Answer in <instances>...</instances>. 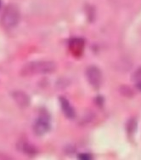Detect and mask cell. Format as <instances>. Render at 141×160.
Segmentation results:
<instances>
[{"label": "cell", "instance_id": "1", "mask_svg": "<svg viewBox=\"0 0 141 160\" xmlns=\"http://www.w3.org/2000/svg\"><path fill=\"white\" fill-rule=\"evenodd\" d=\"M56 64L49 61L33 62L26 64L22 69V74L24 76L36 75V74L51 73L55 71Z\"/></svg>", "mask_w": 141, "mask_h": 160}, {"label": "cell", "instance_id": "2", "mask_svg": "<svg viewBox=\"0 0 141 160\" xmlns=\"http://www.w3.org/2000/svg\"><path fill=\"white\" fill-rule=\"evenodd\" d=\"M21 14L18 7L15 4H9L5 8L1 16V24L5 29H12L18 25Z\"/></svg>", "mask_w": 141, "mask_h": 160}, {"label": "cell", "instance_id": "3", "mask_svg": "<svg viewBox=\"0 0 141 160\" xmlns=\"http://www.w3.org/2000/svg\"><path fill=\"white\" fill-rule=\"evenodd\" d=\"M50 129V117L47 112H41L33 124V131L37 136H43Z\"/></svg>", "mask_w": 141, "mask_h": 160}, {"label": "cell", "instance_id": "4", "mask_svg": "<svg viewBox=\"0 0 141 160\" xmlns=\"http://www.w3.org/2000/svg\"><path fill=\"white\" fill-rule=\"evenodd\" d=\"M87 78L89 80V83L95 88H99L101 84L102 74L100 70L95 66L89 67L86 72Z\"/></svg>", "mask_w": 141, "mask_h": 160}, {"label": "cell", "instance_id": "5", "mask_svg": "<svg viewBox=\"0 0 141 160\" xmlns=\"http://www.w3.org/2000/svg\"><path fill=\"white\" fill-rule=\"evenodd\" d=\"M60 103L61 106V109L64 114L68 118H73L75 117V111L73 108L70 106V102L64 97L60 98Z\"/></svg>", "mask_w": 141, "mask_h": 160}, {"label": "cell", "instance_id": "6", "mask_svg": "<svg viewBox=\"0 0 141 160\" xmlns=\"http://www.w3.org/2000/svg\"><path fill=\"white\" fill-rule=\"evenodd\" d=\"M83 45H84L83 40L80 39V38H75L70 41V48L73 54H79L80 55L83 51Z\"/></svg>", "mask_w": 141, "mask_h": 160}, {"label": "cell", "instance_id": "7", "mask_svg": "<svg viewBox=\"0 0 141 160\" xmlns=\"http://www.w3.org/2000/svg\"><path fill=\"white\" fill-rule=\"evenodd\" d=\"M14 98L16 100V102L18 103L19 106L21 107H27L29 103V99L25 95L23 92L18 91V92L14 93Z\"/></svg>", "mask_w": 141, "mask_h": 160}, {"label": "cell", "instance_id": "8", "mask_svg": "<svg viewBox=\"0 0 141 160\" xmlns=\"http://www.w3.org/2000/svg\"><path fill=\"white\" fill-rule=\"evenodd\" d=\"M134 79L136 83L141 82V68H139V70L136 71V72L134 73Z\"/></svg>", "mask_w": 141, "mask_h": 160}, {"label": "cell", "instance_id": "9", "mask_svg": "<svg viewBox=\"0 0 141 160\" xmlns=\"http://www.w3.org/2000/svg\"><path fill=\"white\" fill-rule=\"evenodd\" d=\"M79 158L81 159H84V160H88L91 158V156H89V154L88 153H82L79 156Z\"/></svg>", "mask_w": 141, "mask_h": 160}, {"label": "cell", "instance_id": "10", "mask_svg": "<svg viewBox=\"0 0 141 160\" xmlns=\"http://www.w3.org/2000/svg\"><path fill=\"white\" fill-rule=\"evenodd\" d=\"M136 85H137V88H138L139 90L141 91V82H139V83H136Z\"/></svg>", "mask_w": 141, "mask_h": 160}]
</instances>
